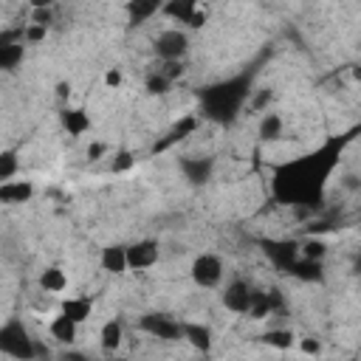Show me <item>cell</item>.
I'll list each match as a JSON object with an SVG mask.
<instances>
[{
    "mask_svg": "<svg viewBox=\"0 0 361 361\" xmlns=\"http://www.w3.org/2000/svg\"><path fill=\"white\" fill-rule=\"evenodd\" d=\"M350 138H353V133H347L341 138H330L307 155L276 164L271 172V195L285 206L316 209L324 197L327 180H330L333 169L338 166L341 149H344V144H350Z\"/></svg>",
    "mask_w": 361,
    "mask_h": 361,
    "instance_id": "obj_1",
    "label": "cell"
},
{
    "mask_svg": "<svg viewBox=\"0 0 361 361\" xmlns=\"http://www.w3.org/2000/svg\"><path fill=\"white\" fill-rule=\"evenodd\" d=\"M251 73H237L231 79L214 82L200 93V104H203V116L217 121V124H231L240 110L245 107L248 96H251Z\"/></svg>",
    "mask_w": 361,
    "mask_h": 361,
    "instance_id": "obj_2",
    "label": "cell"
},
{
    "mask_svg": "<svg viewBox=\"0 0 361 361\" xmlns=\"http://www.w3.org/2000/svg\"><path fill=\"white\" fill-rule=\"evenodd\" d=\"M0 355H11L20 361L34 358V336L20 316H11L0 324Z\"/></svg>",
    "mask_w": 361,
    "mask_h": 361,
    "instance_id": "obj_3",
    "label": "cell"
},
{
    "mask_svg": "<svg viewBox=\"0 0 361 361\" xmlns=\"http://www.w3.org/2000/svg\"><path fill=\"white\" fill-rule=\"evenodd\" d=\"M138 330L161 341H180V322L172 319L169 313H158V310L144 313L138 319Z\"/></svg>",
    "mask_w": 361,
    "mask_h": 361,
    "instance_id": "obj_4",
    "label": "cell"
},
{
    "mask_svg": "<svg viewBox=\"0 0 361 361\" xmlns=\"http://www.w3.org/2000/svg\"><path fill=\"white\" fill-rule=\"evenodd\" d=\"M152 51L158 56V62L166 59H183L189 51V34L183 28H166L152 39Z\"/></svg>",
    "mask_w": 361,
    "mask_h": 361,
    "instance_id": "obj_5",
    "label": "cell"
},
{
    "mask_svg": "<svg viewBox=\"0 0 361 361\" xmlns=\"http://www.w3.org/2000/svg\"><path fill=\"white\" fill-rule=\"evenodd\" d=\"M189 276L197 288H217L223 279V259L217 254H197L192 259Z\"/></svg>",
    "mask_w": 361,
    "mask_h": 361,
    "instance_id": "obj_6",
    "label": "cell"
},
{
    "mask_svg": "<svg viewBox=\"0 0 361 361\" xmlns=\"http://www.w3.org/2000/svg\"><path fill=\"white\" fill-rule=\"evenodd\" d=\"M178 169L189 186H206L214 175V158L209 155H183L178 158Z\"/></svg>",
    "mask_w": 361,
    "mask_h": 361,
    "instance_id": "obj_7",
    "label": "cell"
},
{
    "mask_svg": "<svg viewBox=\"0 0 361 361\" xmlns=\"http://www.w3.org/2000/svg\"><path fill=\"white\" fill-rule=\"evenodd\" d=\"M158 259H161V245L152 237H144L127 245V271H147Z\"/></svg>",
    "mask_w": 361,
    "mask_h": 361,
    "instance_id": "obj_8",
    "label": "cell"
},
{
    "mask_svg": "<svg viewBox=\"0 0 361 361\" xmlns=\"http://www.w3.org/2000/svg\"><path fill=\"white\" fill-rule=\"evenodd\" d=\"M220 302L231 313H245L248 310V302H251V285L245 279H231L226 285V290L220 293Z\"/></svg>",
    "mask_w": 361,
    "mask_h": 361,
    "instance_id": "obj_9",
    "label": "cell"
},
{
    "mask_svg": "<svg viewBox=\"0 0 361 361\" xmlns=\"http://www.w3.org/2000/svg\"><path fill=\"white\" fill-rule=\"evenodd\" d=\"M265 257L279 268V271H288L290 262L299 257V243L293 240H265Z\"/></svg>",
    "mask_w": 361,
    "mask_h": 361,
    "instance_id": "obj_10",
    "label": "cell"
},
{
    "mask_svg": "<svg viewBox=\"0 0 361 361\" xmlns=\"http://www.w3.org/2000/svg\"><path fill=\"white\" fill-rule=\"evenodd\" d=\"M161 6H164V0H127V3H124L127 25H130V28L144 25L147 20H152L155 14H161Z\"/></svg>",
    "mask_w": 361,
    "mask_h": 361,
    "instance_id": "obj_11",
    "label": "cell"
},
{
    "mask_svg": "<svg viewBox=\"0 0 361 361\" xmlns=\"http://www.w3.org/2000/svg\"><path fill=\"white\" fill-rule=\"evenodd\" d=\"M180 338L189 341L197 353H212V327L203 324V322H180Z\"/></svg>",
    "mask_w": 361,
    "mask_h": 361,
    "instance_id": "obj_12",
    "label": "cell"
},
{
    "mask_svg": "<svg viewBox=\"0 0 361 361\" xmlns=\"http://www.w3.org/2000/svg\"><path fill=\"white\" fill-rule=\"evenodd\" d=\"M59 124H62V130L71 135V138H79V135H85L87 130H90V116H87V110L85 107H62L59 110Z\"/></svg>",
    "mask_w": 361,
    "mask_h": 361,
    "instance_id": "obj_13",
    "label": "cell"
},
{
    "mask_svg": "<svg viewBox=\"0 0 361 361\" xmlns=\"http://www.w3.org/2000/svg\"><path fill=\"white\" fill-rule=\"evenodd\" d=\"M285 274H290V276H293V279H299V282H310V285H313V282H319V285H322V282H324V262L296 257Z\"/></svg>",
    "mask_w": 361,
    "mask_h": 361,
    "instance_id": "obj_14",
    "label": "cell"
},
{
    "mask_svg": "<svg viewBox=\"0 0 361 361\" xmlns=\"http://www.w3.org/2000/svg\"><path fill=\"white\" fill-rule=\"evenodd\" d=\"M34 197V183L31 180H3L0 183V203L6 206H20V203H28Z\"/></svg>",
    "mask_w": 361,
    "mask_h": 361,
    "instance_id": "obj_15",
    "label": "cell"
},
{
    "mask_svg": "<svg viewBox=\"0 0 361 361\" xmlns=\"http://www.w3.org/2000/svg\"><path fill=\"white\" fill-rule=\"evenodd\" d=\"M195 130H197V116H183V118H178V121H175V124L169 127V133H166V138H164V141H158L152 152H161V149H169L172 144H178V141H183V138H189V135H192Z\"/></svg>",
    "mask_w": 361,
    "mask_h": 361,
    "instance_id": "obj_16",
    "label": "cell"
},
{
    "mask_svg": "<svg viewBox=\"0 0 361 361\" xmlns=\"http://www.w3.org/2000/svg\"><path fill=\"white\" fill-rule=\"evenodd\" d=\"M99 262H102V268L107 271V274H124L127 271V245H104L102 248V254H99Z\"/></svg>",
    "mask_w": 361,
    "mask_h": 361,
    "instance_id": "obj_17",
    "label": "cell"
},
{
    "mask_svg": "<svg viewBox=\"0 0 361 361\" xmlns=\"http://www.w3.org/2000/svg\"><path fill=\"white\" fill-rule=\"evenodd\" d=\"M59 313H65L76 324H85L90 319V313H93V299H87V296H68V299H62Z\"/></svg>",
    "mask_w": 361,
    "mask_h": 361,
    "instance_id": "obj_18",
    "label": "cell"
},
{
    "mask_svg": "<svg viewBox=\"0 0 361 361\" xmlns=\"http://www.w3.org/2000/svg\"><path fill=\"white\" fill-rule=\"evenodd\" d=\"M48 333L54 341L59 344H73L76 341V333H79V324L73 319H68L65 313H56L51 322H48Z\"/></svg>",
    "mask_w": 361,
    "mask_h": 361,
    "instance_id": "obj_19",
    "label": "cell"
},
{
    "mask_svg": "<svg viewBox=\"0 0 361 361\" xmlns=\"http://www.w3.org/2000/svg\"><path fill=\"white\" fill-rule=\"evenodd\" d=\"M121 341H124V324H121V319H107L102 324V330H99V347L104 353H116L121 347Z\"/></svg>",
    "mask_w": 361,
    "mask_h": 361,
    "instance_id": "obj_20",
    "label": "cell"
},
{
    "mask_svg": "<svg viewBox=\"0 0 361 361\" xmlns=\"http://www.w3.org/2000/svg\"><path fill=\"white\" fill-rule=\"evenodd\" d=\"M282 130H285V121H282V116L279 113H274V110H265L262 113V118H259V124H257V135H259V141H279L282 138Z\"/></svg>",
    "mask_w": 361,
    "mask_h": 361,
    "instance_id": "obj_21",
    "label": "cell"
},
{
    "mask_svg": "<svg viewBox=\"0 0 361 361\" xmlns=\"http://www.w3.org/2000/svg\"><path fill=\"white\" fill-rule=\"evenodd\" d=\"M197 6H200V0H164L161 14L169 17V20H175V23H183V25H186V20L192 17V11H195Z\"/></svg>",
    "mask_w": 361,
    "mask_h": 361,
    "instance_id": "obj_22",
    "label": "cell"
},
{
    "mask_svg": "<svg viewBox=\"0 0 361 361\" xmlns=\"http://www.w3.org/2000/svg\"><path fill=\"white\" fill-rule=\"evenodd\" d=\"M39 288H42L45 293H62V290L68 288V274H65V268L48 265V268L39 274Z\"/></svg>",
    "mask_w": 361,
    "mask_h": 361,
    "instance_id": "obj_23",
    "label": "cell"
},
{
    "mask_svg": "<svg viewBox=\"0 0 361 361\" xmlns=\"http://www.w3.org/2000/svg\"><path fill=\"white\" fill-rule=\"evenodd\" d=\"M25 59V45L23 42H11V45H0V71H17Z\"/></svg>",
    "mask_w": 361,
    "mask_h": 361,
    "instance_id": "obj_24",
    "label": "cell"
},
{
    "mask_svg": "<svg viewBox=\"0 0 361 361\" xmlns=\"http://www.w3.org/2000/svg\"><path fill=\"white\" fill-rule=\"evenodd\" d=\"M293 338H296V336H293L288 327H271L268 333L259 336V341L268 344V347H274V350H290V347H293Z\"/></svg>",
    "mask_w": 361,
    "mask_h": 361,
    "instance_id": "obj_25",
    "label": "cell"
},
{
    "mask_svg": "<svg viewBox=\"0 0 361 361\" xmlns=\"http://www.w3.org/2000/svg\"><path fill=\"white\" fill-rule=\"evenodd\" d=\"M299 257H305V259H319V262H324V257H327V243H324L322 237L310 234L307 240H302V243H299Z\"/></svg>",
    "mask_w": 361,
    "mask_h": 361,
    "instance_id": "obj_26",
    "label": "cell"
},
{
    "mask_svg": "<svg viewBox=\"0 0 361 361\" xmlns=\"http://www.w3.org/2000/svg\"><path fill=\"white\" fill-rule=\"evenodd\" d=\"M20 172V152L17 149H0V183L11 180Z\"/></svg>",
    "mask_w": 361,
    "mask_h": 361,
    "instance_id": "obj_27",
    "label": "cell"
},
{
    "mask_svg": "<svg viewBox=\"0 0 361 361\" xmlns=\"http://www.w3.org/2000/svg\"><path fill=\"white\" fill-rule=\"evenodd\" d=\"M248 319H265V316H271V307H268V296H265V290H257V288H251V302H248Z\"/></svg>",
    "mask_w": 361,
    "mask_h": 361,
    "instance_id": "obj_28",
    "label": "cell"
},
{
    "mask_svg": "<svg viewBox=\"0 0 361 361\" xmlns=\"http://www.w3.org/2000/svg\"><path fill=\"white\" fill-rule=\"evenodd\" d=\"M169 87H172V82H169L161 71H152V73H147V79H144V90H147L149 96H164V93H169Z\"/></svg>",
    "mask_w": 361,
    "mask_h": 361,
    "instance_id": "obj_29",
    "label": "cell"
},
{
    "mask_svg": "<svg viewBox=\"0 0 361 361\" xmlns=\"http://www.w3.org/2000/svg\"><path fill=\"white\" fill-rule=\"evenodd\" d=\"M133 166H135V155H133L130 149H118V152L113 155V164H110L113 172H127V169H133Z\"/></svg>",
    "mask_w": 361,
    "mask_h": 361,
    "instance_id": "obj_30",
    "label": "cell"
},
{
    "mask_svg": "<svg viewBox=\"0 0 361 361\" xmlns=\"http://www.w3.org/2000/svg\"><path fill=\"white\" fill-rule=\"evenodd\" d=\"M155 71H161L169 82H175L178 76H183V71H186V68H183V59H166V62H161Z\"/></svg>",
    "mask_w": 361,
    "mask_h": 361,
    "instance_id": "obj_31",
    "label": "cell"
},
{
    "mask_svg": "<svg viewBox=\"0 0 361 361\" xmlns=\"http://www.w3.org/2000/svg\"><path fill=\"white\" fill-rule=\"evenodd\" d=\"M28 23H37L42 28H51L54 25V6H45V8H31V20Z\"/></svg>",
    "mask_w": 361,
    "mask_h": 361,
    "instance_id": "obj_32",
    "label": "cell"
},
{
    "mask_svg": "<svg viewBox=\"0 0 361 361\" xmlns=\"http://www.w3.org/2000/svg\"><path fill=\"white\" fill-rule=\"evenodd\" d=\"M268 102H271V90H268V87H259L257 93L251 90V96H248V110H262V113H265Z\"/></svg>",
    "mask_w": 361,
    "mask_h": 361,
    "instance_id": "obj_33",
    "label": "cell"
},
{
    "mask_svg": "<svg viewBox=\"0 0 361 361\" xmlns=\"http://www.w3.org/2000/svg\"><path fill=\"white\" fill-rule=\"evenodd\" d=\"M265 296H268V307H271V316H274V313H285V296H282V290H279V288H271V290H265Z\"/></svg>",
    "mask_w": 361,
    "mask_h": 361,
    "instance_id": "obj_34",
    "label": "cell"
},
{
    "mask_svg": "<svg viewBox=\"0 0 361 361\" xmlns=\"http://www.w3.org/2000/svg\"><path fill=\"white\" fill-rule=\"evenodd\" d=\"M45 34H48V28H42V25H37V23H28V25L23 28V39H25V42H42Z\"/></svg>",
    "mask_w": 361,
    "mask_h": 361,
    "instance_id": "obj_35",
    "label": "cell"
},
{
    "mask_svg": "<svg viewBox=\"0 0 361 361\" xmlns=\"http://www.w3.org/2000/svg\"><path fill=\"white\" fill-rule=\"evenodd\" d=\"M206 23H209V11H206V8H200V6H197V8H195V11H192V17H189V20H186V28H203V25H206Z\"/></svg>",
    "mask_w": 361,
    "mask_h": 361,
    "instance_id": "obj_36",
    "label": "cell"
},
{
    "mask_svg": "<svg viewBox=\"0 0 361 361\" xmlns=\"http://www.w3.org/2000/svg\"><path fill=\"white\" fill-rule=\"evenodd\" d=\"M121 82H124V73H121L118 68H107V71H104V85H107V87L116 90V87H121Z\"/></svg>",
    "mask_w": 361,
    "mask_h": 361,
    "instance_id": "obj_37",
    "label": "cell"
},
{
    "mask_svg": "<svg viewBox=\"0 0 361 361\" xmlns=\"http://www.w3.org/2000/svg\"><path fill=\"white\" fill-rule=\"evenodd\" d=\"M11 42H25L23 39V28H6V31H0V45H11Z\"/></svg>",
    "mask_w": 361,
    "mask_h": 361,
    "instance_id": "obj_38",
    "label": "cell"
},
{
    "mask_svg": "<svg viewBox=\"0 0 361 361\" xmlns=\"http://www.w3.org/2000/svg\"><path fill=\"white\" fill-rule=\"evenodd\" d=\"M299 350H302L305 355H319V353H322V341H319V338H302V341H299Z\"/></svg>",
    "mask_w": 361,
    "mask_h": 361,
    "instance_id": "obj_39",
    "label": "cell"
},
{
    "mask_svg": "<svg viewBox=\"0 0 361 361\" xmlns=\"http://www.w3.org/2000/svg\"><path fill=\"white\" fill-rule=\"evenodd\" d=\"M104 152H107V144L93 141V144L87 147V161H99V158H104Z\"/></svg>",
    "mask_w": 361,
    "mask_h": 361,
    "instance_id": "obj_40",
    "label": "cell"
},
{
    "mask_svg": "<svg viewBox=\"0 0 361 361\" xmlns=\"http://www.w3.org/2000/svg\"><path fill=\"white\" fill-rule=\"evenodd\" d=\"M71 90H73V87H71V82H65V79L56 82V87H54V93H56L59 102H68V99H71Z\"/></svg>",
    "mask_w": 361,
    "mask_h": 361,
    "instance_id": "obj_41",
    "label": "cell"
},
{
    "mask_svg": "<svg viewBox=\"0 0 361 361\" xmlns=\"http://www.w3.org/2000/svg\"><path fill=\"white\" fill-rule=\"evenodd\" d=\"M358 186H361V183H358V175H353V172H350V175H344V189H350V192H355Z\"/></svg>",
    "mask_w": 361,
    "mask_h": 361,
    "instance_id": "obj_42",
    "label": "cell"
},
{
    "mask_svg": "<svg viewBox=\"0 0 361 361\" xmlns=\"http://www.w3.org/2000/svg\"><path fill=\"white\" fill-rule=\"evenodd\" d=\"M56 0H31V8H45V6H54Z\"/></svg>",
    "mask_w": 361,
    "mask_h": 361,
    "instance_id": "obj_43",
    "label": "cell"
}]
</instances>
